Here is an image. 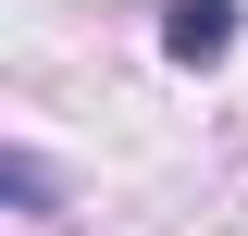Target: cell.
Segmentation results:
<instances>
[{
  "mask_svg": "<svg viewBox=\"0 0 248 236\" xmlns=\"http://www.w3.org/2000/svg\"><path fill=\"white\" fill-rule=\"evenodd\" d=\"M161 50L174 62H223L236 50V0H161Z\"/></svg>",
  "mask_w": 248,
  "mask_h": 236,
  "instance_id": "obj_1",
  "label": "cell"
}]
</instances>
